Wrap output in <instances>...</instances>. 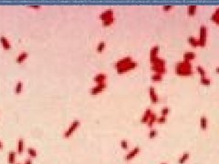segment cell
<instances>
[{"mask_svg":"<svg viewBox=\"0 0 219 164\" xmlns=\"http://www.w3.org/2000/svg\"><path fill=\"white\" fill-rule=\"evenodd\" d=\"M27 154L29 155V157H31V158H37V150L36 149H34V148H32V147H29L27 149Z\"/></svg>","mask_w":219,"mask_h":164,"instance_id":"29","label":"cell"},{"mask_svg":"<svg viewBox=\"0 0 219 164\" xmlns=\"http://www.w3.org/2000/svg\"><path fill=\"white\" fill-rule=\"evenodd\" d=\"M28 8H31V9H40L41 8V6L40 5H28L27 6Z\"/></svg>","mask_w":219,"mask_h":164,"instance_id":"38","label":"cell"},{"mask_svg":"<svg viewBox=\"0 0 219 164\" xmlns=\"http://www.w3.org/2000/svg\"><path fill=\"white\" fill-rule=\"evenodd\" d=\"M16 164H21V163H16Z\"/></svg>","mask_w":219,"mask_h":164,"instance_id":"45","label":"cell"},{"mask_svg":"<svg viewBox=\"0 0 219 164\" xmlns=\"http://www.w3.org/2000/svg\"><path fill=\"white\" fill-rule=\"evenodd\" d=\"M105 47H106V42L105 41H100L96 47V50L97 52L99 53H101L104 49H105Z\"/></svg>","mask_w":219,"mask_h":164,"instance_id":"27","label":"cell"},{"mask_svg":"<svg viewBox=\"0 0 219 164\" xmlns=\"http://www.w3.org/2000/svg\"><path fill=\"white\" fill-rule=\"evenodd\" d=\"M150 62L152 63V65H159V66H165L166 64V61L158 56L150 57Z\"/></svg>","mask_w":219,"mask_h":164,"instance_id":"9","label":"cell"},{"mask_svg":"<svg viewBox=\"0 0 219 164\" xmlns=\"http://www.w3.org/2000/svg\"><path fill=\"white\" fill-rule=\"evenodd\" d=\"M207 39V27L205 25L200 26V37H199V43L200 47H205L206 45Z\"/></svg>","mask_w":219,"mask_h":164,"instance_id":"2","label":"cell"},{"mask_svg":"<svg viewBox=\"0 0 219 164\" xmlns=\"http://www.w3.org/2000/svg\"><path fill=\"white\" fill-rule=\"evenodd\" d=\"M24 149H25V141H24V139L23 138H19L17 140V153H23L24 151Z\"/></svg>","mask_w":219,"mask_h":164,"instance_id":"19","label":"cell"},{"mask_svg":"<svg viewBox=\"0 0 219 164\" xmlns=\"http://www.w3.org/2000/svg\"><path fill=\"white\" fill-rule=\"evenodd\" d=\"M114 21H115V18H114V16H111V17L105 19V20H103L102 21V24H103V26H108L112 25L114 23Z\"/></svg>","mask_w":219,"mask_h":164,"instance_id":"30","label":"cell"},{"mask_svg":"<svg viewBox=\"0 0 219 164\" xmlns=\"http://www.w3.org/2000/svg\"><path fill=\"white\" fill-rule=\"evenodd\" d=\"M152 80L154 81V82H159L161 81L162 79H163V75L162 74H159V73H154L153 75H152Z\"/></svg>","mask_w":219,"mask_h":164,"instance_id":"28","label":"cell"},{"mask_svg":"<svg viewBox=\"0 0 219 164\" xmlns=\"http://www.w3.org/2000/svg\"><path fill=\"white\" fill-rule=\"evenodd\" d=\"M106 79H107V75L105 73H99L97 75H95V77L93 78V81L96 84L105 82Z\"/></svg>","mask_w":219,"mask_h":164,"instance_id":"14","label":"cell"},{"mask_svg":"<svg viewBox=\"0 0 219 164\" xmlns=\"http://www.w3.org/2000/svg\"><path fill=\"white\" fill-rule=\"evenodd\" d=\"M23 88H24V84L21 80H18L17 83H16V86H15V93L17 95H19L22 91H23Z\"/></svg>","mask_w":219,"mask_h":164,"instance_id":"22","label":"cell"},{"mask_svg":"<svg viewBox=\"0 0 219 164\" xmlns=\"http://www.w3.org/2000/svg\"><path fill=\"white\" fill-rule=\"evenodd\" d=\"M207 125H208V120H207V118L205 117V115H202L201 118H200V127L203 130H205L206 128H207Z\"/></svg>","mask_w":219,"mask_h":164,"instance_id":"23","label":"cell"},{"mask_svg":"<svg viewBox=\"0 0 219 164\" xmlns=\"http://www.w3.org/2000/svg\"><path fill=\"white\" fill-rule=\"evenodd\" d=\"M215 71H216L217 73H219V67H216V69H215Z\"/></svg>","mask_w":219,"mask_h":164,"instance_id":"43","label":"cell"},{"mask_svg":"<svg viewBox=\"0 0 219 164\" xmlns=\"http://www.w3.org/2000/svg\"><path fill=\"white\" fill-rule=\"evenodd\" d=\"M218 16H219V7H216L215 12H214V14L211 16V20L212 21H215Z\"/></svg>","mask_w":219,"mask_h":164,"instance_id":"35","label":"cell"},{"mask_svg":"<svg viewBox=\"0 0 219 164\" xmlns=\"http://www.w3.org/2000/svg\"><path fill=\"white\" fill-rule=\"evenodd\" d=\"M140 151H141V147H139V146L134 147L131 150H130V151L126 154V156H125V160L129 161V160H132L133 158H134V157L137 155V154H139Z\"/></svg>","mask_w":219,"mask_h":164,"instance_id":"8","label":"cell"},{"mask_svg":"<svg viewBox=\"0 0 219 164\" xmlns=\"http://www.w3.org/2000/svg\"><path fill=\"white\" fill-rule=\"evenodd\" d=\"M24 164H32V160L30 159H27L25 160V163Z\"/></svg>","mask_w":219,"mask_h":164,"instance_id":"40","label":"cell"},{"mask_svg":"<svg viewBox=\"0 0 219 164\" xmlns=\"http://www.w3.org/2000/svg\"><path fill=\"white\" fill-rule=\"evenodd\" d=\"M174 69H193V65L191 61L187 60H182L179 61L175 64Z\"/></svg>","mask_w":219,"mask_h":164,"instance_id":"6","label":"cell"},{"mask_svg":"<svg viewBox=\"0 0 219 164\" xmlns=\"http://www.w3.org/2000/svg\"><path fill=\"white\" fill-rule=\"evenodd\" d=\"M151 70L154 71V73H159V74H164L166 73V67L165 66H159V65H152L151 66Z\"/></svg>","mask_w":219,"mask_h":164,"instance_id":"12","label":"cell"},{"mask_svg":"<svg viewBox=\"0 0 219 164\" xmlns=\"http://www.w3.org/2000/svg\"><path fill=\"white\" fill-rule=\"evenodd\" d=\"M166 120H167V117H166V116H164V115H161V116H159V117L157 118V122L160 123V124H163V123H164V122L166 121Z\"/></svg>","mask_w":219,"mask_h":164,"instance_id":"34","label":"cell"},{"mask_svg":"<svg viewBox=\"0 0 219 164\" xmlns=\"http://www.w3.org/2000/svg\"><path fill=\"white\" fill-rule=\"evenodd\" d=\"M214 22H215V24H217V25H219V16H218V17H217V18L215 19V20Z\"/></svg>","mask_w":219,"mask_h":164,"instance_id":"41","label":"cell"},{"mask_svg":"<svg viewBox=\"0 0 219 164\" xmlns=\"http://www.w3.org/2000/svg\"><path fill=\"white\" fill-rule=\"evenodd\" d=\"M16 160H17V152L14 150H10L7 156L8 164H16Z\"/></svg>","mask_w":219,"mask_h":164,"instance_id":"17","label":"cell"},{"mask_svg":"<svg viewBox=\"0 0 219 164\" xmlns=\"http://www.w3.org/2000/svg\"><path fill=\"white\" fill-rule=\"evenodd\" d=\"M80 125V120H74L71 123H70V125L68 127V129H67L65 131H64V133H63V138H65V139H69L71 135L76 131V130H77L78 128H79V126Z\"/></svg>","mask_w":219,"mask_h":164,"instance_id":"1","label":"cell"},{"mask_svg":"<svg viewBox=\"0 0 219 164\" xmlns=\"http://www.w3.org/2000/svg\"><path fill=\"white\" fill-rule=\"evenodd\" d=\"M114 15V12H113V9L111 8H108L106 10H104L103 12H101L100 15H99V18L101 19V21L105 20V19L111 17V16H113Z\"/></svg>","mask_w":219,"mask_h":164,"instance_id":"10","label":"cell"},{"mask_svg":"<svg viewBox=\"0 0 219 164\" xmlns=\"http://www.w3.org/2000/svg\"><path fill=\"white\" fill-rule=\"evenodd\" d=\"M138 66V62L137 61H133V60H131V62H129V63H127L126 65H124L123 67H120V69H117V73L118 74H123V73H125V72H127V71H130V70H131V69H135V67Z\"/></svg>","mask_w":219,"mask_h":164,"instance_id":"3","label":"cell"},{"mask_svg":"<svg viewBox=\"0 0 219 164\" xmlns=\"http://www.w3.org/2000/svg\"><path fill=\"white\" fill-rule=\"evenodd\" d=\"M173 8V6H163V9L164 11H167V10H170V9Z\"/></svg>","mask_w":219,"mask_h":164,"instance_id":"39","label":"cell"},{"mask_svg":"<svg viewBox=\"0 0 219 164\" xmlns=\"http://www.w3.org/2000/svg\"><path fill=\"white\" fill-rule=\"evenodd\" d=\"M152 113H153V110H152L151 108L146 109V110H144V114H142L141 118V123H147V121L149 120V119H150V117H151Z\"/></svg>","mask_w":219,"mask_h":164,"instance_id":"15","label":"cell"},{"mask_svg":"<svg viewBox=\"0 0 219 164\" xmlns=\"http://www.w3.org/2000/svg\"><path fill=\"white\" fill-rule=\"evenodd\" d=\"M176 74L180 76H191L194 74L193 69H174Z\"/></svg>","mask_w":219,"mask_h":164,"instance_id":"16","label":"cell"},{"mask_svg":"<svg viewBox=\"0 0 219 164\" xmlns=\"http://www.w3.org/2000/svg\"><path fill=\"white\" fill-rule=\"evenodd\" d=\"M0 44L2 45L4 49H6V50L11 49V43L5 36H0Z\"/></svg>","mask_w":219,"mask_h":164,"instance_id":"11","label":"cell"},{"mask_svg":"<svg viewBox=\"0 0 219 164\" xmlns=\"http://www.w3.org/2000/svg\"><path fill=\"white\" fill-rule=\"evenodd\" d=\"M121 147L124 150H127L129 148V143L126 140H121Z\"/></svg>","mask_w":219,"mask_h":164,"instance_id":"36","label":"cell"},{"mask_svg":"<svg viewBox=\"0 0 219 164\" xmlns=\"http://www.w3.org/2000/svg\"><path fill=\"white\" fill-rule=\"evenodd\" d=\"M160 50V47L158 45L154 46L150 50V57H156L158 56V52Z\"/></svg>","mask_w":219,"mask_h":164,"instance_id":"26","label":"cell"},{"mask_svg":"<svg viewBox=\"0 0 219 164\" xmlns=\"http://www.w3.org/2000/svg\"><path fill=\"white\" fill-rule=\"evenodd\" d=\"M28 56H29V54H28V52H27V51H22V52H20L19 54H18L17 56V57H16V62L17 63V64H21V63H23L27 57H28Z\"/></svg>","mask_w":219,"mask_h":164,"instance_id":"13","label":"cell"},{"mask_svg":"<svg viewBox=\"0 0 219 164\" xmlns=\"http://www.w3.org/2000/svg\"><path fill=\"white\" fill-rule=\"evenodd\" d=\"M131 60H132V59H131V56L123 57H121V59H120L118 61L115 62V64H114V67H115L116 69H120V67H123L124 65H126L127 63L131 62Z\"/></svg>","mask_w":219,"mask_h":164,"instance_id":"5","label":"cell"},{"mask_svg":"<svg viewBox=\"0 0 219 164\" xmlns=\"http://www.w3.org/2000/svg\"><path fill=\"white\" fill-rule=\"evenodd\" d=\"M157 118H158L157 114H156L155 112L153 111V113H152V115H151V117H150L149 120L147 121V126H148L149 128H152V127H153V126H154V124L157 121Z\"/></svg>","mask_w":219,"mask_h":164,"instance_id":"18","label":"cell"},{"mask_svg":"<svg viewBox=\"0 0 219 164\" xmlns=\"http://www.w3.org/2000/svg\"><path fill=\"white\" fill-rule=\"evenodd\" d=\"M200 82L203 85H210L211 84V79L207 78V77H201L200 79Z\"/></svg>","mask_w":219,"mask_h":164,"instance_id":"32","label":"cell"},{"mask_svg":"<svg viewBox=\"0 0 219 164\" xmlns=\"http://www.w3.org/2000/svg\"><path fill=\"white\" fill-rule=\"evenodd\" d=\"M190 157V152L189 151H185L184 152L182 155L180 156V158L178 159V163L179 164H184Z\"/></svg>","mask_w":219,"mask_h":164,"instance_id":"24","label":"cell"},{"mask_svg":"<svg viewBox=\"0 0 219 164\" xmlns=\"http://www.w3.org/2000/svg\"><path fill=\"white\" fill-rule=\"evenodd\" d=\"M162 164H167V163H165V162H164V163H162Z\"/></svg>","mask_w":219,"mask_h":164,"instance_id":"44","label":"cell"},{"mask_svg":"<svg viewBox=\"0 0 219 164\" xmlns=\"http://www.w3.org/2000/svg\"><path fill=\"white\" fill-rule=\"evenodd\" d=\"M107 88V83L106 82H102V83H98L95 86H93L92 88L90 90V94L94 96V95H98L101 91H103Z\"/></svg>","mask_w":219,"mask_h":164,"instance_id":"4","label":"cell"},{"mask_svg":"<svg viewBox=\"0 0 219 164\" xmlns=\"http://www.w3.org/2000/svg\"><path fill=\"white\" fill-rule=\"evenodd\" d=\"M196 54L193 51H186L184 53V60H187V61H191L193 59H195Z\"/></svg>","mask_w":219,"mask_h":164,"instance_id":"20","label":"cell"},{"mask_svg":"<svg viewBox=\"0 0 219 164\" xmlns=\"http://www.w3.org/2000/svg\"><path fill=\"white\" fill-rule=\"evenodd\" d=\"M149 95H150V99H151L152 103L156 104L159 102V97H158V95L156 93V90H155L154 86L149 87Z\"/></svg>","mask_w":219,"mask_h":164,"instance_id":"7","label":"cell"},{"mask_svg":"<svg viewBox=\"0 0 219 164\" xmlns=\"http://www.w3.org/2000/svg\"><path fill=\"white\" fill-rule=\"evenodd\" d=\"M169 112H170V108L169 107H164L163 109L161 110V114L162 115L166 116V115H168Z\"/></svg>","mask_w":219,"mask_h":164,"instance_id":"37","label":"cell"},{"mask_svg":"<svg viewBox=\"0 0 219 164\" xmlns=\"http://www.w3.org/2000/svg\"><path fill=\"white\" fill-rule=\"evenodd\" d=\"M187 40H188V43H189L190 45H191L192 47H200L199 39H197V38H195V37H193V36H190V37H188Z\"/></svg>","mask_w":219,"mask_h":164,"instance_id":"21","label":"cell"},{"mask_svg":"<svg viewBox=\"0 0 219 164\" xmlns=\"http://www.w3.org/2000/svg\"><path fill=\"white\" fill-rule=\"evenodd\" d=\"M157 134H158L157 130H155V129H152V130H150V131H149V133H148V137H149L150 139H154V138L156 137V135H157Z\"/></svg>","mask_w":219,"mask_h":164,"instance_id":"33","label":"cell"},{"mask_svg":"<svg viewBox=\"0 0 219 164\" xmlns=\"http://www.w3.org/2000/svg\"><path fill=\"white\" fill-rule=\"evenodd\" d=\"M196 70H197V72L201 75V77H206V71H205V69H204L203 67H201V66H197L196 67Z\"/></svg>","mask_w":219,"mask_h":164,"instance_id":"31","label":"cell"},{"mask_svg":"<svg viewBox=\"0 0 219 164\" xmlns=\"http://www.w3.org/2000/svg\"><path fill=\"white\" fill-rule=\"evenodd\" d=\"M4 148V144L2 143V141H0V150H2Z\"/></svg>","mask_w":219,"mask_h":164,"instance_id":"42","label":"cell"},{"mask_svg":"<svg viewBox=\"0 0 219 164\" xmlns=\"http://www.w3.org/2000/svg\"><path fill=\"white\" fill-rule=\"evenodd\" d=\"M196 10H197V6H195V5L188 6V7H187V14L189 16H194L196 13Z\"/></svg>","mask_w":219,"mask_h":164,"instance_id":"25","label":"cell"}]
</instances>
